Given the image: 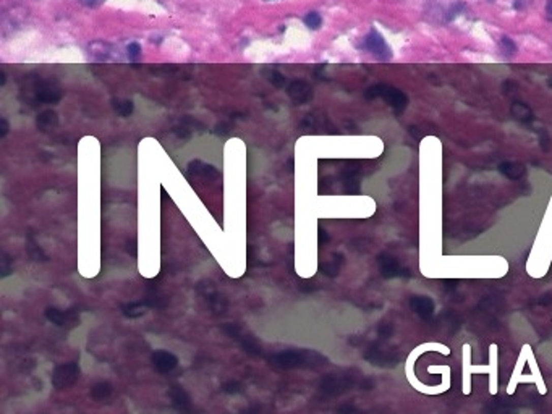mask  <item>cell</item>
I'll list each match as a JSON object with an SVG mask.
<instances>
[{
	"mask_svg": "<svg viewBox=\"0 0 552 414\" xmlns=\"http://www.w3.org/2000/svg\"><path fill=\"white\" fill-rule=\"evenodd\" d=\"M288 94H290V98L296 102V104H304L306 101L311 99L313 95V91L311 87L303 83V81H295L290 84V87H288Z\"/></svg>",
	"mask_w": 552,
	"mask_h": 414,
	"instance_id": "12",
	"label": "cell"
},
{
	"mask_svg": "<svg viewBox=\"0 0 552 414\" xmlns=\"http://www.w3.org/2000/svg\"><path fill=\"white\" fill-rule=\"evenodd\" d=\"M512 110H513V113L516 115V118H520L522 121H531V120H533L531 110H530L525 104H522V102H515Z\"/></svg>",
	"mask_w": 552,
	"mask_h": 414,
	"instance_id": "17",
	"label": "cell"
},
{
	"mask_svg": "<svg viewBox=\"0 0 552 414\" xmlns=\"http://www.w3.org/2000/svg\"><path fill=\"white\" fill-rule=\"evenodd\" d=\"M2 125H4V130H2V136H5V135H7V131H8V130H7V121H5V120H2Z\"/></svg>",
	"mask_w": 552,
	"mask_h": 414,
	"instance_id": "24",
	"label": "cell"
},
{
	"mask_svg": "<svg viewBox=\"0 0 552 414\" xmlns=\"http://www.w3.org/2000/svg\"><path fill=\"white\" fill-rule=\"evenodd\" d=\"M170 398H172V403L173 406L177 408L180 412L183 414H188L191 411V401H190V396L187 395V392L183 390V387L180 385H173L170 389Z\"/></svg>",
	"mask_w": 552,
	"mask_h": 414,
	"instance_id": "10",
	"label": "cell"
},
{
	"mask_svg": "<svg viewBox=\"0 0 552 414\" xmlns=\"http://www.w3.org/2000/svg\"><path fill=\"white\" fill-rule=\"evenodd\" d=\"M530 349H531V348H530V345H525V346L522 348V353H520V356H518V361H516L515 371L512 372V377H510L509 387H507V393H509V395L515 393V390H516V385H518V380H520V377H522V369H523L525 361L528 359V353H530Z\"/></svg>",
	"mask_w": 552,
	"mask_h": 414,
	"instance_id": "11",
	"label": "cell"
},
{
	"mask_svg": "<svg viewBox=\"0 0 552 414\" xmlns=\"http://www.w3.org/2000/svg\"><path fill=\"white\" fill-rule=\"evenodd\" d=\"M549 86H552V79H550V83H549Z\"/></svg>",
	"mask_w": 552,
	"mask_h": 414,
	"instance_id": "25",
	"label": "cell"
},
{
	"mask_svg": "<svg viewBox=\"0 0 552 414\" xmlns=\"http://www.w3.org/2000/svg\"><path fill=\"white\" fill-rule=\"evenodd\" d=\"M501 172H504L507 177H510V178H518L520 175L525 172V169H523V165H520V164L507 162V164L501 165Z\"/></svg>",
	"mask_w": 552,
	"mask_h": 414,
	"instance_id": "16",
	"label": "cell"
},
{
	"mask_svg": "<svg viewBox=\"0 0 552 414\" xmlns=\"http://www.w3.org/2000/svg\"><path fill=\"white\" fill-rule=\"evenodd\" d=\"M78 377H80V366H78V363L60 364L52 372V385L57 390H64L68 389L70 385H73L78 380Z\"/></svg>",
	"mask_w": 552,
	"mask_h": 414,
	"instance_id": "4",
	"label": "cell"
},
{
	"mask_svg": "<svg viewBox=\"0 0 552 414\" xmlns=\"http://www.w3.org/2000/svg\"><path fill=\"white\" fill-rule=\"evenodd\" d=\"M110 393H112V387H110V384H107V382L96 384V385L93 387V390H91V396H93L96 401L107 400L109 396H110Z\"/></svg>",
	"mask_w": 552,
	"mask_h": 414,
	"instance_id": "13",
	"label": "cell"
},
{
	"mask_svg": "<svg viewBox=\"0 0 552 414\" xmlns=\"http://www.w3.org/2000/svg\"><path fill=\"white\" fill-rule=\"evenodd\" d=\"M363 46H364V49H366L367 52H371L374 57H378V58L382 60V61L390 60V57H392L390 47L387 46L385 39H384L376 29H371L370 33L366 34Z\"/></svg>",
	"mask_w": 552,
	"mask_h": 414,
	"instance_id": "5",
	"label": "cell"
},
{
	"mask_svg": "<svg viewBox=\"0 0 552 414\" xmlns=\"http://www.w3.org/2000/svg\"><path fill=\"white\" fill-rule=\"evenodd\" d=\"M528 363H530V367H531V375L534 377V380H536V385H538L539 393H541V395H546V385H544V380H542V375H541V372H539L538 364H536V361H534V358H533V355H531V351L528 353Z\"/></svg>",
	"mask_w": 552,
	"mask_h": 414,
	"instance_id": "14",
	"label": "cell"
},
{
	"mask_svg": "<svg viewBox=\"0 0 552 414\" xmlns=\"http://www.w3.org/2000/svg\"><path fill=\"white\" fill-rule=\"evenodd\" d=\"M225 330H227V333H229L232 338H235L236 341L240 343V345L243 346V349L247 351V353H250V355H259V353H261L259 343H258L255 338H253V337L244 335V333H243L238 327H235V325H227Z\"/></svg>",
	"mask_w": 552,
	"mask_h": 414,
	"instance_id": "7",
	"label": "cell"
},
{
	"mask_svg": "<svg viewBox=\"0 0 552 414\" xmlns=\"http://www.w3.org/2000/svg\"><path fill=\"white\" fill-rule=\"evenodd\" d=\"M152 364L159 372H170L178 366V358L170 351H156L152 355Z\"/></svg>",
	"mask_w": 552,
	"mask_h": 414,
	"instance_id": "9",
	"label": "cell"
},
{
	"mask_svg": "<svg viewBox=\"0 0 552 414\" xmlns=\"http://www.w3.org/2000/svg\"><path fill=\"white\" fill-rule=\"evenodd\" d=\"M127 54L131 61L139 60V57H141V46L138 42H130L127 46Z\"/></svg>",
	"mask_w": 552,
	"mask_h": 414,
	"instance_id": "19",
	"label": "cell"
},
{
	"mask_svg": "<svg viewBox=\"0 0 552 414\" xmlns=\"http://www.w3.org/2000/svg\"><path fill=\"white\" fill-rule=\"evenodd\" d=\"M81 2L87 7H94L96 4H98V0H81Z\"/></svg>",
	"mask_w": 552,
	"mask_h": 414,
	"instance_id": "23",
	"label": "cell"
},
{
	"mask_svg": "<svg viewBox=\"0 0 552 414\" xmlns=\"http://www.w3.org/2000/svg\"><path fill=\"white\" fill-rule=\"evenodd\" d=\"M57 125V115L52 110H47V112H42L39 118H38V126L42 130V131H47L50 130L52 126Z\"/></svg>",
	"mask_w": 552,
	"mask_h": 414,
	"instance_id": "15",
	"label": "cell"
},
{
	"mask_svg": "<svg viewBox=\"0 0 552 414\" xmlns=\"http://www.w3.org/2000/svg\"><path fill=\"white\" fill-rule=\"evenodd\" d=\"M501 46H502V49H504V52H505V54L507 55H513L515 54V52H516V46H515V42L510 39V38H507V36H504L502 39H501Z\"/></svg>",
	"mask_w": 552,
	"mask_h": 414,
	"instance_id": "21",
	"label": "cell"
},
{
	"mask_svg": "<svg viewBox=\"0 0 552 414\" xmlns=\"http://www.w3.org/2000/svg\"><path fill=\"white\" fill-rule=\"evenodd\" d=\"M270 364L282 369H296V367H318L326 363L319 353L310 349H287L280 351L269 358Z\"/></svg>",
	"mask_w": 552,
	"mask_h": 414,
	"instance_id": "2",
	"label": "cell"
},
{
	"mask_svg": "<svg viewBox=\"0 0 552 414\" xmlns=\"http://www.w3.org/2000/svg\"><path fill=\"white\" fill-rule=\"evenodd\" d=\"M546 15H547V20L552 21V0H547V5H546Z\"/></svg>",
	"mask_w": 552,
	"mask_h": 414,
	"instance_id": "22",
	"label": "cell"
},
{
	"mask_svg": "<svg viewBox=\"0 0 552 414\" xmlns=\"http://www.w3.org/2000/svg\"><path fill=\"white\" fill-rule=\"evenodd\" d=\"M429 349H436V351H439V353H442V355H450L449 346L441 345V343H423V345L416 346V348L410 353V356H408V359H407V364H405V372H407V374H413L415 361L418 359L419 355H423L424 351H429Z\"/></svg>",
	"mask_w": 552,
	"mask_h": 414,
	"instance_id": "8",
	"label": "cell"
},
{
	"mask_svg": "<svg viewBox=\"0 0 552 414\" xmlns=\"http://www.w3.org/2000/svg\"><path fill=\"white\" fill-rule=\"evenodd\" d=\"M115 109L120 113L121 117H128L131 112H133V102L131 101H121L118 102V105L115 104Z\"/></svg>",
	"mask_w": 552,
	"mask_h": 414,
	"instance_id": "20",
	"label": "cell"
},
{
	"mask_svg": "<svg viewBox=\"0 0 552 414\" xmlns=\"http://www.w3.org/2000/svg\"><path fill=\"white\" fill-rule=\"evenodd\" d=\"M497 345L493 343L489 348V366H471V351L470 345L463 346V393L470 395L471 393V374H489V392L490 395L497 393V366H499V356H497Z\"/></svg>",
	"mask_w": 552,
	"mask_h": 414,
	"instance_id": "1",
	"label": "cell"
},
{
	"mask_svg": "<svg viewBox=\"0 0 552 414\" xmlns=\"http://www.w3.org/2000/svg\"><path fill=\"white\" fill-rule=\"evenodd\" d=\"M366 98H382L389 105H392L395 112H402L408 104L407 95L402 92L397 87H392L389 84H376L373 87H370L366 92Z\"/></svg>",
	"mask_w": 552,
	"mask_h": 414,
	"instance_id": "3",
	"label": "cell"
},
{
	"mask_svg": "<svg viewBox=\"0 0 552 414\" xmlns=\"http://www.w3.org/2000/svg\"><path fill=\"white\" fill-rule=\"evenodd\" d=\"M303 23L306 24V28H310V29L314 31V29H319V28H321L322 18H321V15H319L318 12H310V13L303 18Z\"/></svg>",
	"mask_w": 552,
	"mask_h": 414,
	"instance_id": "18",
	"label": "cell"
},
{
	"mask_svg": "<svg viewBox=\"0 0 552 414\" xmlns=\"http://www.w3.org/2000/svg\"><path fill=\"white\" fill-rule=\"evenodd\" d=\"M46 317L52 322L58 325V327H75V325L80 324V317L76 315V312L73 311H62L57 309V307H47L46 309Z\"/></svg>",
	"mask_w": 552,
	"mask_h": 414,
	"instance_id": "6",
	"label": "cell"
}]
</instances>
